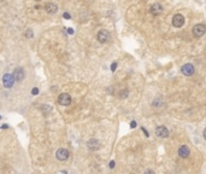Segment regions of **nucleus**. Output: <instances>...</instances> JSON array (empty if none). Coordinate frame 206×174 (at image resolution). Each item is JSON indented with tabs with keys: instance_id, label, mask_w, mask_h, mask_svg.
<instances>
[{
	"instance_id": "5701e85b",
	"label": "nucleus",
	"mask_w": 206,
	"mask_h": 174,
	"mask_svg": "<svg viewBox=\"0 0 206 174\" xmlns=\"http://www.w3.org/2000/svg\"><path fill=\"white\" fill-rule=\"evenodd\" d=\"M36 1H41V0H36Z\"/></svg>"
},
{
	"instance_id": "f8f14e48",
	"label": "nucleus",
	"mask_w": 206,
	"mask_h": 174,
	"mask_svg": "<svg viewBox=\"0 0 206 174\" xmlns=\"http://www.w3.org/2000/svg\"><path fill=\"white\" fill-rule=\"evenodd\" d=\"M178 155L182 157V158H187L189 156V149L187 145H182L178 149Z\"/></svg>"
},
{
	"instance_id": "f3484780",
	"label": "nucleus",
	"mask_w": 206,
	"mask_h": 174,
	"mask_svg": "<svg viewBox=\"0 0 206 174\" xmlns=\"http://www.w3.org/2000/svg\"><path fill=\"white\" fill-rule=\"evenodd\" d=\"M27 37H28V38H33V33H32V30H28Z\"/></svg>"
},
{
	"instance_id": "9d476101",
	"label": "nucleus",
	"mask_w": 206,
	"mask_h": 174,
	"mask_svg": "<svg viewBox=\"0 0 206 174\" xmlns=\"http://www.w3.org/2000/svg\"><path fill=\"white\" fill-rule=\"evenodd\" d=\"M162 12H163V6L159 3H155L151 6V13H152L153 16H158V15H160Z\"/></svg>"
},
{
	"instance_id": "412c9836",
	"label": "nucleus",
	"mask_w": 206,
	"mask_h": 174,
	"mask_svg": "<svg viewBox=\"0 0 206 174\" xmlns=\"http://www.w3.org/2000/svg\"><path fill=\"white\" fill-rule=\"evenodd\" d=\"M109 166H110V168H113V167H115V161H111V162H110Z\"/></svg>"
},
{
	"instance_id": "dca6fc26",
	"label": "nucleus",
	"mask_w": 206,
	"mask_h": 174,
	"mask_svg": "<svg viewBox=\"0 0 206 174\" xmlns=\"http://www.w3.org/2000/svg\"><path fill=\"white\" fill-rule=\"evenodd\" d=\"M32 93H33V94H38V93H39V90H38V88H33V90H32Z\"/></svg>"
},
{
	"instance_id": "a211bd4d",
	"label": "nucleus",
	"mask_w": 206,
	"mask_h": 174,
	"mask_svg": "<svg viewBox=\"0 0 206 174\" xmlns=\"http://www.w3.org/2000/svg\"><path fill=\"white\" fill-rule=\"evenodd\" d=\"M130 127H132V128H135V127H136V122H135V121H132V124H130Z\"/></svg>"
},
{
	"instance_id": "4be33fe9",
	"label": "nucleus",
	"mask_w": 206,
	"mask_h": 174,
	"mask_svg": "<svg viewBox=\"0 0 206 174\" xmlns=\"http://www.w3.org/2000/svg\"><path fill=\"white\" fill-rule=\"evenodd\" d=\"M68 32H69V33H70V34H72V33H74V30H72V29H71V28H70V29H69V30H68Z\"/></svg>"
},
{
	"instance_id": "423d86ee",
	"label": "nucleus",
	"mask_w": 206,
	"mask_h": 174,
	"mask_svg": "<svg viewBox=\"0 0 206 174\" xmlns=\"http://www.w3.org/2000/svg\"><path fill=\"white\" fill-rule=\"evenodd\" d=\"M58 103L66 106V105H69L70 103H71V97H70L68 93H62V94H59V97H58Z\"/></svg>"
},
{
	"instance_id": "f257e3e1",
	"label": "nucleus",
	"mask_w": 206,
	"mask_h": 174,
	"mask_svg": "<svg viewBox=\"0 0 206 174\" xmlns=\"http://www.w3.org/2000/svg\"><path fill=\"white\" fill-rule=\"evenodd\" d=\"M205 32H206V27L204 24H197V25H194V28H193V35L195 38L203 37L205 34Z\"/></svg>"
},
{
	"instance_id": "4468645a",
	"label": "nucleus",
	"mask_w": 206,
	"mask_h": 174,
	"mask_svg": "<svg viewBox=\"0 0 206 174\" xmlns=\"http://www.w3.org/2000/svg\"><path fill=\"white\" fill-rule=\"evenodd\" d=\"M116 68H117V63L115 62V63H112V65H111V70L115 71V70H116Z\"/></svg>"
},
{
	"instance_id": "20e7f679",
	"label": "nucleus",
	"mask_w": 206,
	"mask_h": 174,
	"mask_svg": "<svg viewBox=\"0 0 206 174\" xmlns=\"http://www.w3.org/2000/svg\"><path fill=\"white\" fill-rule=\"evenodd\" d=\"M13 82H14V80H13V76L11 74H5L3 76V84L6 88H11L13 86Z\"/></svg>"
},
{
	"instance_id": "6ab92c4d",
	"label": "nucleus",
	"mask_w": 206,
	"mask_h": 174,
	"mask_svg": "<svg viewBox=\"0 0 206 174\" xmlns=\"http://www.w3.org/2000/svg\"><path fill=\"white\" fill-rule=\"evenodd\" d=\"M145 174H154V172L152 169H147L146 172H145Z\"/></svg>"
},
{
	"instance_id": "6e6552de",
	"label": "nucleus",
	"mask_w": 206,
	"mask_h": 174,
	"mask_svg": "<svg viewBox=\"0 0 206 174\" xmlns=\"http://www.w3.org/2000/svg\"><path fill=\"white\" fill-rule=\"evenodd\" d=\"M155 135L160 138H167L169 135V131L165 126H159L155 128Z\"/></svg>"
},
{
	"instance_id": "f03ea898",
	"label": "nucleus",
	"mask_w": 206,
	"mask_h": 174,
	"mask_svg": "<svg viewBox=\"0 0 206 174\" xmlns=\"http://www.w3.org/2000/svg\"><path fill=\"white\" fill-rule=\"evenodd\" d=\"M97 38H98V41H99V43L105 44V43H107V41H109L110 38H111V37H110V33L107 32V30L103 29V30H100V32L98 33Z\"/></svg>"
},
{
	"instance_id": "39448f33",
	"label": "nucleus",
	"mask_w": 206,
	"mask_h": 174,
	"mask_svg": "<svg viewBox=\"0 0 206 174\" xmlns=\"http://www.w3.org/2000/svg\"><path fill=\"white\" fill-rule=\"evenodd\" d=\"M184 24V17L182 16V15H175L174 18H172V25L174 27H176V28H180V27H182V25Z\"/></svg>"
},
{
	"instance_id": "2eb2a0df",
	"label": "nucleus",
	"mask_w": 206,
	"mask_h": 174,
	"mask_svg": "<svg viewBox=\"0 0 206 174\" xmlns=\"http://www.w3.org/2000/svg\"><path fill=\"white\" fill-rule=\"evenodd\" d=\"M64 18H66V19H70V18H71V16H70V15H69L68 12H65V13H64Z\"/></svg>"
},
{
	"instance_id": "9b49d317",
	"label": "nucleus",
	"mask_w": 206,
	"mask_h": 174,
	"mask_svg": "<svg viewBox=\"0 0 206 174\" xmlns=\"http://www.w3.org/2000/svg\"><path fill=\"white\" fill-rule=\"evenodd\" d=\"M87 145H88V147H89L90 150H94V151L100 149V141L97 140V139H90V140H88Z\"/></svg>"
},
{
	"instance_id": "0eeeda50",
	"label": "nucleus",
	"mask_w": 206,
	"mask_h": 174,
	"mask_svg": "<svg viewBox=\"0 0 206 174\" xmlns=\"http://www.w3.org/2000/svg\"><path fill=\"white\" fill-rule=\"evenodd\" d=\"M181 70H182V74L183 75L190 76V75L194 74V65L190 64V63H187V64H184L182 68H181Z\"/></svg>"
},
{
	"instance_id": "aec40b11",
	"label": "nucleus",
	"mask_w": 206,
	"mask_h": 174,
	"mask_svg": "<svg viewBox=\"0 0 206 174\" xmlns=\"http://www.w3.org/2000/svg\"><path fill=\"white\" fill-rule=\"evenodd\" d=\"M141 130H142V132L145 133V135H146V137H148V135H149V134H148V132H147L146 130H145V128H143V127H142V128H141Z\"/></svg>"
},
{
	"instance_id": "ddd939ff",
	"label": "nucleus",
	"mask_w": 206,
	"mask_h": 174,
	"mask_svg": "<svg viewBox=\"0 0 206 174\" xmlns=\"http://www.w3.org/2000/svg\"><path fill=\"white\" fill-rule=\"evenodd\" d=\"M45 10L48 12V13H56L57 12V10H58V7H57V5L56 4H52V3H49V4H47L46 6H45Z\"/></svg>"
},
{
	"instance_id": "7ed1b4c3",
	"label": "nucleus",
	"mask_w": 206,
	"mask_h": 174,
	"mask_svg": "<svg viewBox=\"0 0 206 174\" xmlns=\"http://www.w3.org/2000/svg\"><path fill=\"white\" fill-rule=\"evenodd\" d=\"M69 151L66 149H64V147H62V149H58L57 150V153H56V157L58 158L59 161H66L68 158H69Z\"/></svg>"
},
{
	"instance_id": "1a4fd4ad",
	"label": "nucleus",
	"mask_w": 206,
	"mask_h": 174,
	"mask_svg": "<svg viewBox=\"0 0 206 174\" xmlns=\"http://www.w3.org/2000/svg\"><path fill=\"white\" fill-rule=\"evenodd\" d=\"M12 76H13V80L14 81H18V82H19V81H22L24 79V70L22 68H17L16 70L13 71Z\"/></svg>"
}]
</instances>
